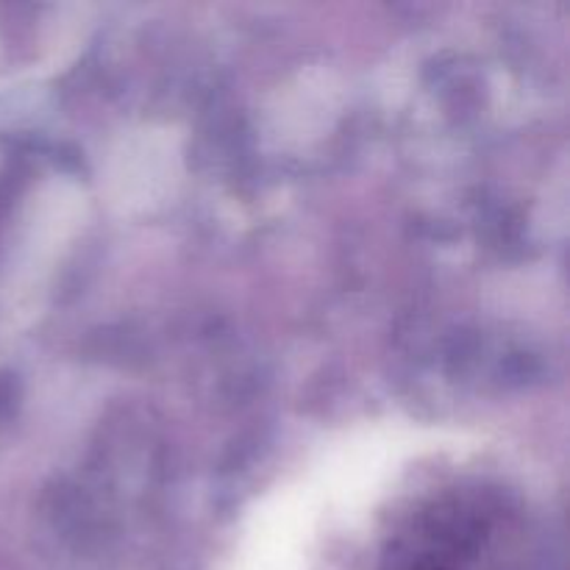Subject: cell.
<instances>
[{"mask_svg": "<svg viewBox=\"0 0 570 570\" xmlns=\"http://www.w3.org/2000/svg\"><path fill=\"white\" fill-rule=\"evenodd\" d=\"M382 570H551L543 521L495 484L456 482L399 518Z\"/></svg>", "mask_w": 570, "mask_h": 570, "instance_id": "6da1fadb", "label": "cell"}]
</instances>
